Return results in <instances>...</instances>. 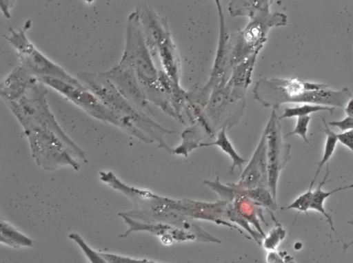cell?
<instances>
[{
	"label": "cell",
	"instance_id": "obj_1",
	"mask_svg": "<svg viewBox=\"0 0 353 263\" xmlns=\"http://www.w3.org/2000/svg\"><path fill=\"white\" fill-rule=\"evenodd\" d=\"M245 94L223 79L212 92L194 125L181 134L182 143L174 152L187 156L199 147L201 140L223 128L230 129L239 121L245 107Z\"/></svg>",
	"mask_w": 353,
	"mask_h": 263
},
{
	"label": "cell",
	"instance_id": "obj_2",
	"mask_svg": "<svg viewBox=\"0 0 353 263\" xmlns=\"http://www.w3.org/2000/svg\"><path fill=\"white\" fill-rule=\"evenodd\" d=\"M272 1H232L228 10L232 17L246 16L250 21L246 27L230 34L228 40V69L254 54L259 53L267 41L269 30L273 27L285 25L287 16L281 12H272Z\"/></svg>",
	"mask_w": 353,
	"mask_h": 263
},
{
	"label": "cell",
	"instance_id": "obj_3",
	"mask_svg": "<svg viewBox=\"0 0 353 263\" xmlns=\"http://www.w3.org/2000/svg\"><path fill=\"white\" fill-rule=\"evenodd\" d=\"M76 76L85 87L121 120L125 132L145 143L157 141L159 147L172 151L163 140V136L176 132L165 129L150 116L135 108L102 73L79 72Z\"/></svg>",
	"mask_w": 353,
	"mask_h": 263
},
{
	"label": "cell",
	"instance_id": "obj_4",
	"mask_svg": "<svg viewBox=\"0 0 353 263\" xmlns=\"http://www.w3.org/2000/svg\"><path fill=\"white\" fill-rule=\"evenodd\" d=\"M121 62L135 72L148 101L158 106L165 114L179 121L159 81V70L145 41L138 15L134 11L128 17L125 45Z\"/></svg>",
	"mask_w": 353,
	"mask_h": 263
},
{
	"label": "cell",
	"instance_id": "obj_5",
	"mask_svg": "<svg viewBox=\"0 0 353 263\" xmlns=\"http://www.w3.org/2000/svg\"><path fill=\"white\" fill-rule=\"evenodd\" d=\"M30 143L32 156L37 164L46 171L70 166L75 171L79 163L68 148L72 140L61 129L40 119L19 120Z\"/></svg>",
	"mask_w": 353,
	"mask_h": 263
},
{
	"label": "cell",
	"instance_id": "obj_6",
	"mask_svg": "<svg viewBox=\"0 0 353 263\" xmlns=\"http://www.w3.org/2000/svg\"><path fill=\"white\" fill-rule=\"evenodd\" d=\"M327 85L303 81L297 78H263L253 88V96L261 105L274 110L285 103L327 105Z\"/></svg>",
	"mask_w": 353,
	"mask_h": 263
},
{
	"label": "cell",
	"instance_id": "obj_7",
	"mask_svg": "<svg viewBox=\"0 0 353 263\" xmlns=\"http://www.w3.org/2000/svg\"><path fill=\"white\" fill-rule=\"evenodd\" d=\"M39 79L45 85H48L58 92L66 99L81 108L88 114L123 131V125L121 120L84 86H75L52 77H41Z\"/></svg>",
	"mask_w": 353,
	"mask_h": 263
},
{
	"label": "cell",
	"instance_id": "obj_8",
	"mask_svg": "<svg viewBox=\"0 0 353 263\" xmlns=\"http://www.w3.org/2000/svg\"><path fill=\"white\" fill-rule=\"evenodd\" d=\"M279 120L273 109L263 130L266 136L268 187L275 200L278 178L290 159V145L283 142Z\"/></svg>",
	"mask_w": 353,
	"mask_h": 263
},
{
	"label": "cell",
	"instance_id": "obj_9",
	"mask_svg": "<svg viewBox=\"0 0 353 263\" xmlns=\"http://www.w3.org/2000/svg\"><path fill=\"white\" fill-rule=\"evenodd\" d=\"M101 73L135 108L148 116L153 115L142 85L130 66L119 61Z\"/></svg>",
	"mask_w": 353,
	"mask_h": 263
},
{
	"label": "cell",
	"instance_id": "obj_10",
	"mask_svg": "<svg viewBox=\"0 0 353 263\" xmlns=\"http://www.w3.org/2000/svg\"><path fill=\"white\" fill-rule=\"evenodd\" d=\"M135 12L146 45L155 61L159 48L171 36L167 19L160 16L146 1L139 2Z\"/></svg>",
	"mask_w": 353,
	"mask_h": 263
},
{
	"label": "cell",
	"instance_id": "obj_11",
	"mask_svg": "<svg viewBox=\"0 0 353 263\" xmlns=\"http://www.w3.org/2000/svg\"><path fill=\"white\" fill-rule=\"evenodd\" d=\"M17 54L19 65L38 78L52 77L75 86H83L77 78L72 76L61 67L40 52L33 43Z\"/></svg>",
	"mask_w": 353,
	"mask_h": 263
},
{
	"label": "cell",
	"instance_id": "obj_12",
	"mask_svg": "<svg viewBox=\"0 0 353 263\" xmlns=\"http://www.w3.org/2000/svg\"><path fill=\"white\" fill-rule=\"evenodd\" d=\"M228 185L236 189H252L257 187L269 189L266 136L264 132L239 182L236 184L228 183Z\"/></svg>",
	"mask_w": 353,
	"mask_h": 263
},
{
	"label": "cell",
	"instance_id": "obj_13",
	"mask_svg": "<svg viewBox=\"0 0 353 263\" xmlns=\"http://www.w3.org/2000/svg\"><path fill=\"white\" fill-rule=\"evenodd\" d=\"M36 78L23 66L18 65L1 81L0 94L6 103L18 101Z\"/></svg>",
	"mask_w": 353,
	"mask_h": 263
},
{
	"label": "cell",
	"instance_id": "obj_14",
	"mask_svg": "<svg viewBox=\"0 0 353 263\" xmlns=\"http://www.w3.org/2000/svg\"><path fill=\"white\" fill-rule=\"evenodd\" d=\"M157 60L163 71L176 84H179L181 63L179 55L172 36L163 42L158 50Z\"/></svg>",
	"mask_w": 353,
	"mask_h": 263
},
{
	"label": "cell",
	"instance_id": "obj_15",
	"mask_svg": "<svg viewBox=\"0 0 353 263\" xmlns=\"http://www.w3.org/2000/svg\"><path fill=\"white\" fill-rule=\"evenodd\" d=\"M330 173V171L329 170V165L327 163L326 167V172L323 180L320 181L318 186L314 190L313 198L310 206V210L318 211L319 213L322 214L326 218V220L330 225L331 231H333L335 234H336L339 238H341L340 235H339V233H337L334 227L332 216L326 212L324 208V202L327 198H329L330 196H331L332 195L336 192H339L343 190H346L349 189H352L353 184L343 187H339L329 191H324L323 190V187L328 182L327 179L328 178ZM341 240H342L341 238Z\"/></svg>",
	"mask_w": 353,
	"mask_h": 263
},
{
	"label": "cell",
	"instance_id": "obj_16",
	"mask_svg": "<svg viewBox=\"0 0 353 263\" xmlns=\"http://www.w3.org/2000/svg\"><path fill=\"white\" fill-rule=\"evenodd\" d=\"M0 242L14 249L33 246L31 238L3 220L0 222Z\"/></svg>",
	"mask_w": 353,
	"mask_h": 263
},
{
	"label": "cell",
	"instance_id": "obj_17",
	"mask_svg": "<svg viewBox=\"0 0 353 263\" xmlns=\"http://www.w3.org/2000/svg\"><path fill=\"white\" fill-rule=\"evenodd\" d=\"M226 128L221 129L217 133V137L215 141L210 143H201L199 145V147H208L212 145H216L227 154L232 160V165L230 168L231 172H232L235 167H239L240 170H242L243 165L248 161L247 159H245L240 156L236 150L234 149L233 145L228 138L226 134Z\"/></svg>",
	"mask_w": 353,
	"mask_h": 263
},
{
	"label": "cell",
	"instance_id": "obj_18",
	"mask_svg": "<svg viewBox=\"0 0 353 263\" xmlns=\"http://www.w3.org/2000/svg\"><path fill=\"white\" fill-rule=\"evenodd\" d=\"M322 121L323 123L325 128L321 129V130L325 134L327 137L322 158L321 160L318 162L317 169L310 183V185L312 186H314V182L316 180L321 169L325 164L328 163L329 160L332 156L338 142V140L336 136V133L330 130L327 123L325 122V117H322Z\"/></svg>",
	"mask_w": 353,
	"mask_h": 263
},
{
	"label": "cell",
	"instance_id": "obj_19",
	"mask_svg": "<svg viewBox=\"0 0 353 263\" xmlns=\"http://www.w3.org/2000/svg\"><path fill=\"white\" fill-rule=\"evenodd\" d=\"M323 110L328 111L332 114L334 110V107H328L320 105L303 104L302 105H297L294 107H286L284 109L283 114L279 116V119L281 120L286 118L308 116V114L312 112Z\"/></svg>",
	"mask_w": 353,
	"mask_h": 263
},
{
	"label": "cell",
	"instance_id": "obj_20",
	"mask_svg": "<svg viewBox=\"0 0 353 263\" xmlns=\"http://www.w3.org/2000/svg\"><path fill=\"white\" fill-rule=\"evenodd\" d=\"M68 237L80 247L90 263H110L101 255L100 252L92 249L79 234L72 233L69 234Z\"/></svg>",
	"mask_w": 353,
	"mask_h": 263
},
{
	"label": "cell",
	"instance_id": "obj_21",
	"mask_svg": "<svg viewBox=\"0 0 353 263\" xmlns=\"http://www.w3.org/2000/svg\"><path fill=\"white\" fill-rule=\"evenodd\" d=\"M313 186L310 185L309 189L299 197H297L290 204L283 208L284 210L294 209L300 213H307L310 210V206L313 198L314 191Z\"/></svg>",
	"mask_w": 353,
	"mask_h": 263
},
{
	"label": "cell",
	"instance_id": "obj_22",
	"mask_svg": "<svg viewBox=\"0 0 353 263\" xmlns=\"http://www.w3.org/2000/svg\"><path fill=\"white\" fill-rule=\"evenodd\" d=\"M285 236V231L283 229L282 226L278 223L265 238L263 246L268 250H274Z\"/></svg>",
	"mask_w": 353,
	"mask_h": 263
},
{
	"label": "cell",
	"instance_id": "obj_23",
	"mask_svg": "<svg viewBox=\"0 0 353 263\" xmlns=\"http://www.w3.org/2000/svg\"><path fill=\"white\" fill-rule=\"evenodd\" d=\"M110 263H157L146 259L133 258L111 253L100 252Z\"/></svg>",
	"mask_w": 353,
	"mask_h": 263
},
{
	"label": "cell",
	"instance_id": "obj_24",
	"mask_svg": "<svg viewBox=\"0 0 353 263\" xmlns=\"http://www.w3.org/2000/svg\"><path fill=\"white\" fill-rule=\"evenodd\" d=\"M310 118L311 117L310 116L298 117L296 125L294 130L286 134L285 137L296 134L300 136L306 143H309V140L307 137V132Z\"/></svg>",
	"mask_w": 353,
	"mask_h": 263
},
{
	"label": "cell",
	"instance_id": "obj_25",
	"mask_svg": "<svg viewBox=\"0 0 353 263\" xmlns=\"http://www.w3.org/2000/svg\"><path fill=\"white\" fill-rule=\"evenodd\" d=\"M336 136L338 141L347 147L353 154V129L336 133Z\"/></svg>",
	"mask_w": 353,
	"mask_h": 263
},
{
	"label": "cell",
	"instance_id": "obj_26",
	"mask_svg": "<svg viewBox=\"0 0 353 263\" xmlns=\"http://www.w3.org/2000/svg\"><path fill=\"white\" fill-rule=\"evenodd\" d=\"M328 124L333 127H338L342 132L352 130L353 129V118L347 116L343 120H333Z\"/></svg>",
	"mask_w": 353,
	"mask_h": 263
},
{
	"label": "cell",
	"instance_id": "obj_27",
	"mask_svg": "<svg viewBox=\"0 0 353 263\" xmlns=\"http://www.w3.org/2000/svg\"><path fill=\"white\" fill-rule=\"evenodd\" d=\"M14 3V1H0V7L6 17H10V10L13 7Z\"/></svg>",
	"mask_w": 353,
	"mask_h": 263
},
{
	"label": "cell",
	"instance_id": "obj_28",
	"mask_svg": "<svg viewBox=\"0 0 353 263\" xmlns=\"http://www.w3.org/2000/svg\"><path fill=\"white\" fill-rule=\"evenodd\" d=\"M267 260L268 263H285L283 256H281L275 252H270L268 255Z\"/></svg>",
	"mask_w": 353,
	"mask_h": 263
},
{
	"label": "cell",
	"instance_id": "obj_29",
	"mask_svg": "<svg viewBox=\"0 0 353 263\" xmlns=\"http://www.w3.org/2000/svg\"><path fill=\"white\" fill-rule=\"evenodd\" d=\"M345 112L348 116L353 118V94L351 98L348 101L345 108Z\"/></svg>",
	"mask_w": 353,
	"mask_h": 263
},
{
	"label": "cell",
	"instance_id": "obj_30",
	"mask_svg": "<svg viewBox=\"0 0 353 263\" xmlns=\"http://www.w3.org/2000/svg\"><path fill=\"white\" fill-rule=\"evenodd\" d=\"M283 259L285 263H296L294 259L287 254H285V255H283Z\"/></svg>",
	"mask_w": 353,
	"mask_h": 263
}]
</instances>
